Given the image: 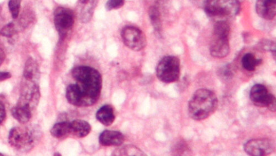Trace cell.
Wrapping results in <instances>:
<instances>
[{"label": "cell", "mask_w": 276, "mask_h": 156, "mask_svg": "<svg viewBox=\"0 0 276 156\" xmlns=\"http://www.w3.org/2000/svg\"><path fill=\"white\" fill-rule=\"evenodd\" d=\"M149 16L155 31L160 34L162 25L159 8L155 6H151L149 9Z\"/></svg>", "instance_id": "cell-21"}, {"label": "cell", "mask_w": 276, "mask_h": 156, "mask_svg": "<svg viewBox=\"0 0 276 156\" xmlns=\"http://www.w3.org/2000/svg\"><path fill=\"white\" fill-rule=\"evenodd\" d=\"M261 59L256 58L253 54L247 53L242 58L243 68L247 71H254L256 67L262 63Z\"/></svg>", "instance_id": "cell-20"}, {"label": "cell", "mask_w": 276, "mask_h": 156, "mask_svg": "<svg viewBox=\"0 0 276 156\" xmlns=\"http://www.w3.org/2000/svg\"><path fill=\"white\" fill-rule=\"evenodd\" d=\"M6 115V109L5 105L0 101V124H1L4 119H5Z\"/></svg>", "instance_id": "cell-27"}, {"label": "cell", "mask_w": 276, "mask_h": 156, "mask_svg": "<svg viewBox=\"0 0 276 156\" xmlns=\"http://www.w3.org/2000/svg\"><path fill=\"white\" fill-rule=\"evenodd\" d=\"M39 71L37 62L33 58H29L26 62L23 70V80L38 83Z\"/></svg>", "instance_id": "cell-14"}, {"label": "cell", "mask_w": 276, "mask_h": 156, "mask_svg": "<svg viewBox=\"0 0 276 156\" xmlns=\"http://www.w3.org/2000/svg\"><path fill=\"white\" fill-rule=\"evenodd\" d=\"M55 27L62 39L72 31L74 23V14L73 10L68 8H57L54 13Z\"/></svg>", "instance_id": "cell-7"}, {"label": "cell", "mask_w": 276, "mask_h": 156, "mask_svg": "<svg viewBox=\"0 0 276 156\" xmlns=\"http://www.w3.org/2000/svg\"><path fill=\"white\" fill-rule=\"evenodd\" d=\"M97 1H79L78 3V15L82 23L89 22L92 18Z\"/></svg>", "instance_id": "cell-13"}, {"label": "cell", "mask_w": 276, "mask_h": 156, "mask_svg": "<svg viewBox=\"0 0 276 156\" xmlns=\"http://www.w3.org/2000/svg\"><path fill=\"white\" fill-rule=\"evenodd\" d=\"M0 156H4L2 154L0 153Z\"/></svg>", "instance_id": "cell-31"}, {"label": "cell", "mask_w": 276, "mask_h": 156, "mask_svg": "<svg viewBox=\"0 0 276 156\" xmlns=\"http://www.w3.org/2000/svg\"><path fill=\"white\" fill-rule=\"evenodd\" d=\"M276 3L275 1L260 0L256 2V12L259 17L271 20L276 15Z\"/></svg>", "instance_id": "cell-12"}, {"label": "cell", "mask_w": 276, "mask_h": 156, "mask_svg": "<svg viewBox=\"0 0 276 156\" xmlns=\"http://www.w3.org/2000/svg\"><path fill=\"white\" fill-rule=\"evenodd\" d=\"M173 154L174 156H189L190 150L186 142L181 140L176 144L173 148Z\"/></svg>", "instance_id": "cell-22"}, {"label": "cell", "mask_w": 276, "mask_h": 156, "mask_svg": "<svg viewBox=\"0 0 276 156\" xmlns=\"http://www.w3.org/2000/svg\"><path fill=\"white\" fill-rule=\"evenodd\" d=\"M51 134L56 138H64L72 135L71 122H61L55 124L51 128Z\"/></svg>", "instance_id": "cell-17"}, {"label": "cell", "mask_w": 276, "mask_h": 156, "mask_svg": "<svg viewBox=\"0 0 276 156\" xmlns=\"http://www.w3.org/2000/svg\"><path fill=\"white\" fill-rule=\"evenodd\" d=\"M54 156H62L60 153H58V152H56V153H55L54 154Z\"/></svg>", "instance_id": "cell-30"}, {"label": "cell", "mask_w": 276, "mask_h": 156, "mask_svg": "<svg viewBox=\"0 0 276 156\" xmlns=\"http://www.w3.org/2000/svg\"><path fill=\"white\" fill-rule=\"evenodd\" d=\"M21 1L19 0H11L8 3L12 18L17 19L20 11Z\"/></svg>", "instance_id": "cell-25"}, {"label": "cell", "mask_w": 276, "mask_h": 156, "mask_svg": "<svg viewBox=\"0 0 276 156\" xmlns=\"http://www.w3.org/2000/svg\"><path fill=\"white\" fill-rule=\"evenodd\" d=\"M76 83L66 89V97L69 103L78 107L92 106L99 99L102 84L101 74L90 66H79L72 70Z\"/></svg>", "instance_id": "cell-1"}, {"label": "cell", "mask_w": 276, "mask_h": 156, "mask_svg": "<svg viewBox=\"0 0 276 156\" xmlns=\"http://www.w3.org/2000/svg\"><path fill=\"white\" fill-rule=\"evenodd\" d=\"M91 131H92V127L85 120L76 119L71 122L72 135L76 136V137H85L90 134Z\"/></svg>", "instance_id": "cell-16"}, {"label": "cell", "mask_w": 276, "mask_h": 156, "mask_svg": "<svg viewBox=\"0 0 276 156\" xmlns=\"http://www.w3.org/2000/svg\"><path fill=\"white\" fill-rule=\"evenodd\" d=\"M250 96L256 106L267 107L270 111L276 112V98L268 91L265 85L255 84L251 88Z\"/></svg>", "instance_id": "cell-8"}, {"label": "cell", "mask_w": 276, "mask_h": 156, "mask_svg": "<svg viewBox=\"0 0 276 156\" xmlns=\"http://www.w3.org/2000/svg\"><path fill=\"white\" fill-rule=\"evenodd\" d=\"M17 28L15 26V23L10 22L2 27V29L0 30V35H1L3 37L11 38L17 34Z\"/></svg>", "instance_id": "cell-24"}, {"label": "cell", "mask_w": 276, "mask_h": 156, "mask_svg": "<svg viewBox=\"0 0 276 156\" xmlns=\"http://www.w3.org/2000/svg\"><path fill=\"white\" fill-rule=\"evenodd\" d=\"M213 40L210 46V53L212 57L223 58L230 53V44L228 36L213 34Z\"/></svg>", "instance_id": "cell-10"}, {"label": "cell", "mask_w": 276, "mask_h": 156, "mask_svg": "<svg viewBox=\"0 0 276 156\" xmlns=\"http://www.w3.org/2000/svg\"><path fill=\"white\" fill-rule=\"evenodd\" d=\"M11 113L14 118L21 124L28 122L32 117V112L29 109L18 106L17 105L12 109Z\"/></svg>", "instance_id": "cell-18"}, {"label": "cell", "mask_w": 276, "mask_h": 156, "mask_svg": "<svg viewBox=\"0 0 276 156\" xmlns=\"http://www.w3.org/2000/svg\"><path fill=\"white\" fill-rule=\"evenodd\" d=\"M96 118L99 122L105 126H110L115 119L114 110L110 105H105L101 107L96 113Z\"/></svg>", "instance_id": "cell-15"}, {"label": "cell", "mask_w": 276, "mask_h": 156, "mask_svg": "<svg viewBox=\"0 0 276 156\" xmlns=\"http://www.w3.org/2000/svg\"><path fill=\"white\" fill-rule=\"evenodd\" d=\"M121 37L124 44L135 52L143 50L147 45V39L143 31L137 27L127 26L121 31Z\"/></svg>", "instance_id": "cell-6"}, {"label": "cell", "mask_w": 276, "mask_h": 156, "mask_svg": "<svg viewBox=\"0 0 276 156\" xmlns=\"http://www.w3.org/2000/svg\"><path fill=\"white\" fill-rule=\"evenodd\" d=\"M12 77L11 74L7 72H0V81L10 79Z\"/></svg>", "instance_id": "cell-28"}, {"label": "cell", "mask_w": 276, "mask_h": 156, "mask_svg": "<svg viewBox=\"0 0 276 156\" xmlns=\"http://www.w3.org/2000/svg\"><path fill=\"white\" fill-rule=\"evenodd\" d=\"M5 59V54L3 51L0 49V66L1 65L4 60Z\"/></svg>", "instance_id": "cell-29"}, {"label": "cell", "mask_w": 276, "mask_h": 156, "mask_svg": "<svg viewBox=\"0 0 276 156\" xmlns=\"http://www.w3.org/2000/svg\"><path fill=\"white\" fill-rule=\"evenodd\" d=\"M203 9L209 17L221 19L238 14L240 10V4L236 1L212 0L204 2Z\"/></svg>", "instance_id": "cell-4"}, {"label": "cell", "mask_w": 276, "mask_h": 156, "mask_svg": "<svg viewBox=\"0 0 276 156\" xmlns=\"http://www.w3.org/2000/svg\"><path fill=\"white\" fill-rule=\"evenodd\" d=\"M111 156H147L139 148L133 145H126L117 148Z\"/></svg>", "instance_id": "cell-19"}, {"label": "cell", "mask_w": 276, "mask_h": 156, "mask_svg": "<svg viewBox=\"0 0 276 156\" xmlns=\"http://www.w3.org/2000/svg\"><path fill=\"white\" fill-rule=\"evenodd\" d=\"M218 105V100L214 92L207 89H200L189 101V115L195 120L206 119L216 111Z\"/></svg>", "instance_id": "cell-2"}, {"label": "cell", "mask_w": 276, "mask_h": 156, "mask_svg": "<svg viewBox=\"0 0 276 156\" xmlns=\"http://www.w3.org/2000/svg\"><path fill=\"white\" fill-rule=\"evenodd\" d=\"M123 0H110L106 4V9L108 11L117 10L124 5Z\"/></svg>", "instance_id": "cell-26"}, {"label": "cell", "mask_w": 276, "mask_h": 156, "mask_svg": "<svg viewBox=\"0 0 276 156\" xmlns=\"http://www.w3.org/2000/svg\"><path fill=\"white\" fill-rule=\"evenodd\" d=\"M219 76L222 79L228 80L231 79L234 76V69L230 64H227L224 66L221 69H220L219 72Z\"/></svg>", "instance_id": "cell-23"}, {"label": "cell", "mask_w": 276, "mask_h": 156, "mask_svg": "<svg viewBox=\"0 0 276 156\" xmlns=\"http://www.w3.org/2000/svg\"><path fill=\"white\" fill-rule=\"evenodd\" d=\"M273 140L268 138H256L248 140L244 145V150L250 156H267L275 151Z\"/></svg>", "instance_id": "cell-9"}, {"label": "cell", "mask_w": 276, "mask_h": 156, "mask_svg": "<svg viewBox=\"0 0 276 156\" xmlns=\"http://www.w3.org/2000/svg\"><path fill=\"white\" fill-rule=\"evenodd\" d=\"M39 132L35 128L14 127L9 135V143L21 152L30 151L39 138Z\"/></svg>", "instance_id": "cell-3"}, {"label": "cell", "mask_w": 276, "mask_h": 156, "mask_svg": "<svg viewBox=\"0 0 276 156\" xmlns=\"http://www.w3.org/2000/svg\"><path fill=\"white\" fill-rule=\"evenodd\" d=\"M124 140L123 134L115 131H105L99 136V142L103 146H120Z\"/></svg>", "instance_id": "cell-11"}, {"label": "cell", "mask_w": 276, "mask_h": 156, "mask_svg": "<svg viewBox=\"0 0 276 156\" xmlns=\"http://www.w3.org/2000/svg\"><path fill=\"white\" fill-rule=\"evenodd\" d=\"M156 75L160 81L171 83L178 80L180 76V61L174 56L163 58L158 64Z\"/></svg>", "instance_id": "cell-5"}]
</instances>
